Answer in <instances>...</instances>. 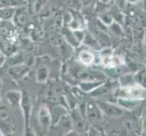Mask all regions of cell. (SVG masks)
Masks as SVG:
<instances>
[{"instance_id": "8fae6325", "label": "cell", "mask_w": 146, "mask_h": 136, "mask_svg": "<svg viewBox=\"0 0 146 136\" xmlns=\"http://www.w3.org/2000/svg\"><path fill=\"white\" fill-rule=\"evenodd\" d=\"M145 43H146V36H145Z\"/></svg>"}, {"instance_id": "3957f363", "label": "cell", "mask_w": 146, "mask_h": 136, "mask_svg": "<svg viewBox=\"0 0 146 136\" xmlns=\"http://www.w3.org/2000/svg\"><path fill=\"white\" fill-rule=\"evenodd\" d=\"M120 58L116 56H111V55H106V56L103 57L102 59V63L104 66L107 67H114L117 66V65L122 64V61H120Z\"/></svg>"}, {"instance_id": "277c9868", "label": "cell", "mask_w": 146, "mask_h": 136, "mask_svg": "<svg viewBox=\"0 0 146 136\" xmlns=\"http://www.w3.org/2000/svg\"><path fill=\"white\" fill-rule=\"evenodd\" d=\"M39 121L40 123L42 124V126L49 127L50 122H51V116L48 112V110L46 108H41L39 113Z\"/></svg>"}, {"instance_id": "30bf717a", "label": "cell", "mask_w": 146, "mask_h": 136, "mask_svg": "<svg viewBox=\"0 0 146 136\" xmlns=\"http://www.w3.org/2000/svg\"><path fill=\"white\" fill-rule=\"evenodd\" d=\"M128 1L130 3H136L137 1H139V0H128Z\"/></svg>"}, {"instance_id": "7a4b0ae2", "label": "cell", "mask_w": 146, "mask_h": 136, "mask_svg": "<svg viewBox=\"0 0 146 136\" xmlns=\"http://www.w3.org/2000/svg\"><path fill=\"white\" fill-rule=\"evenodd\" d=\"M99 106H100V109L102 110V112L106 113L107 115H110V116H120V115H123L125 113L123 109L112 103H100Z\"/></svg>"}, {"instance_id": "52a82bcc", "label": "cell", "mask_w": 146, "mask_h": 136, "mask_svg": "<svg viewBox=\"0 0 146 136\" xmlns=\"http://www.w3.org/2000/svg\"><path fill=\"white\" fill-rule=\"evenodd\" d=\"M101 84V83H94V82H87V83H83L81 84L82 89L84 91H86V92H89V91H92L94 89H95L96 87H98Z\"/></svg>"}, {"instance_id": "6da1fadb", "label": "cell", "mask_w": 146, "mask_h": 136, "mask_svg": "<svg viewBox=\"0 0 146 136\" xmlns=\"http://www.w3.org/2000/svg\"><path fill=\"white\" fill-rule=\"evenodd\" d=\"M144 94V88L140 85H133V86L122 88L119 90V97L127 99H140Z\"/></svg>"}, {"instance_id": "5b68a950", "label": "cell", "mask_w": 146, "mask_h": 136, "mask_svg": "<svg viewBox=\"0 0 146 136\" xmlns=\"http://www.w3.org/2000/svg\"><path fill=\"white\" fill-rule=\"evenodd\" d=\"M79 60L84 64H91L94 61V55L91 52L83 51L79 54Z\"/></svg>"}, {"instance_id": "7c38bea8", "label": "cell", "mask_w": 146, "mask_h": 136, "mask_svg": "<svg viewBox=\"0 0 146 136\" xmlns=\"http://www.w3.org/2000/svg\"><path fill=\"white\" fill-rule=\"evenodd\" d=\"M0 86H1V84H0Z\"/></svg>"}, {"instance_id": "ba28073f", "label": "cell", "mask_w": 146, "mask_h": 136, "mask_svg": "<svg viewBox=\"0 0 146 136\" xmlns=\"http://www.w3.org/2000/svg\"><path fill=\"white\" fill-rule=\"evenodd\" d=\"M112 29L113 30H115V31H113L114 33H116V34H122V30H121V28H120V27L118 26L117 24H113V26H112Z\"/></svg>"}, {"instance_id": "9c48e42d", "label": "cell", "mask_w": 146, "mask_h": 136, "mask_svg": "<svg viewBox=\"0 0 146 136\" xmlns=\"http://www.w3.org/2000/svg\"><path fill=\"white\" fill-rule=\"evenodd\" d=\"M143 124H144V127H146V113L143 115Z\"/></svg>"}, {"instance_id": "8992f818", "label": "cell", "mask_w": 146, "mask_h": 136, "mask_svg": "<svg viewBox=\"0 0 146 136\" xmlns=\"http://www.w3.org/2000/svg\"><path fill=\"white\" fill-rule=\"evenodd\" d=\"M135 80L136 82L142 85L143 88L146 89V70L145 69H142L135 74Z\"/></svg>"}]
</instances>
